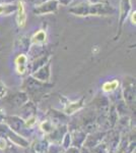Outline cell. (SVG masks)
Instances as JSON below:
<instances>
[{"mask_svg":"<svg viewBox=\"0 0 136 153\" xmlns=\"http://www.w3.org/2000/svg\"><path fill=\"white\" fill-rule=\"evenodd\" d=\"M16 11H17V16H16L17 25H18V27H21V28H24L26 24V8H24V4L23 1L17 2Z\"/></svg>","mask_w":136,"mask_h":153,"instance_id":"obj_3","label":"cell"},{"mask_svg":"<svg viewBox=\"0 0 136 153\" xmlns=\"http://www.w3.org/2000/svg\"><path fill=\"white\" fill-rule=\"evenodd\" d=\"M88 8H90V4L80 3L70 8L69 11L75 16H88Z\"/></svg>","mask_w":136,"mask_h":153,"instance_id":"obj_6","label":"cell"},{"mask_svg":"<svg viewBox=\"0 0 136 153\" xmlns=\"http://www.w3.org/2000/svg\"><path fill=\"white\" fill-rule=\"evenodd\" d=\"M118 85H119V83H118V81H116V80L111 81V82H107V83L104 84L103 90L105 91V92H112V91H114L118 87Z\"/></svg>","mask_w":136,"mask_h":153,"instance_id":"obj_10","label":"cell"},{"mask_svg":"<svg viewBox=\"0 0 136 153\" xmlns=\"http://www.w3.org/2000/svg\"><path fill=\"white\" fill-rule=\"evenodd\" d=\"M5 92H6V87L0 82V98H2L5 95Z\"/></svg>","mask_w":136,"mask_h":153,"instance_id":"obj_11","label":"cell"},{"mask_svg":"<svg viewBox=\"0 0 136 153\" xmlns=\"http://www.w3.org/2000/svg\"><path fill=\"white\" fill-rule=\"evenodd\" d=\"M68 1H69V2H70V0H68Z\"/></svg>","mask_w":136,"mask_h":153,"instance_id":"obj_15","label":"cell"},{"mask_svg":"<svg viewBox=\"0 0 136 153\" xmlns=\"http://www.w3.org/2000/svg\"><path fill=\"white\" fill-rule=\"evenodd\" d=\"M46 38H47L46 32L43 31V30H40V31L35 33V35L33 36V38H32V43L33 44H43V43H45Z\"/></svg>","mask_w":136,"mask_h":153,"instance_id":"obj_9","label":"cell"},{"mask_svg":"<svg viewBox=\"0 0 136 153\" xmlns=\"http://www.w3.org/2000/svg\"><path fill=\"white\" fill-rule=\"evenodd\" d=\"M14 11H16L14 3H0V16H9Z\"/></svg>","mask_w":136,"mask_h":153,"instance_id":"obj_7","label":"cell"},{"mask_svg":"<svg viewBox=\"0 0 136 153\" xmlns=\"http://www.w3.org/2000/svg\"><path fill=\"white\" fill-rule=\"evenodd\" d=\"M131 8V2L130 0H121L120 4V24L122 25L127 18L129 10Z\"/></svg>","mask_w":136,"mask_h":153,"instance_id":"obj_5","label":"cell"},{"mask_svg":"<svg viewBox=\"0 0 136 153\" xmlns=\"http://www.w3.org/2000/svg\"><path fill=\"white\" fill-rule=\"evenodd\" d=\"M34 78L41 82L48 81L50 79V63H47L46 65H43L41 68H39L38 71L34 74Z\"/></svg>","mask_w":136,"mask_h":153,"instance_id":"obj_4","label":"cell"},{"mask_svg":"<svg viewBox=\"0 0 136 153\" xmlns=\"http://www.w3.org/2000/svg\"><path fill=\"white\" fill-rule=\"evenodd\" d=\"M29 1H31L32 3L36 4V5H39V4H42L44 3L45 1H47V0H29Z\"/></svg>","mask_w":136,"mask_h":153,"instance_id":"obj_13","label":"cell"},{"mask_svg":"<svg viewBox=\"0 0 136 153\" xmlns=\"http://www.w3.org/2000/svg\"><path fill=\"white\" fill-rule=\"evenodd\" d=\"M26 60H28V58H26V56L24 55V54L18 55L15 59L16 70H17V71H18V74H21V75H23V74H24V71H26Z\"/></svg>","mask_w":136,"mask_h":153,"instance_id":"obj_8","label":"cell"},{"mask_svg":"<svg viewBox=\"0 0 136 153\" xmlns=\"http://www.w3.org/2000/svg\"><path fill=\"white\" fill-rule=\"evenodd\" d=\"M130 21H131V24L134 25L135 26V23H136V11H132L130 14Z\"/></svg>","mask_w":136,"mask_h":153,"instance_id":"obj_12","label":"cell"},{"mask_svg":"<svg viewBox=\"0 0 136 153\" xmlns=\"http://www.w3.org/2000/svg\"><path fill=\"white\" fill-rule=\"evenodd\" d=\"M3 1V3H13L15 0H2Z\"/></svg>","mask_w":136,"mask_h":153,"instance_id":"obj_14","label":"cell"},{"mask_svg":"<svg viewBox=\"0 0 136 153\" xmlns=\"http://www.w3.org/2000/svg\"><path fill=\"white\" fill-rule=\"evenodd\" d=\"M59 4V0H47L44 3L36 5L37 7L34 9V12L37 14H46L51 13L57 10Z\"/></svg>","mask_w":136,"mask_h":153,"instance_id":"obj_1","label":"cell"},{"mask_svg":"<svg viewBox=\"0 0 136 153\" xmlns=\"http://www.w3.org/2000/svg\"><path fill=\"white\" fill-rule=\"evenodd\" d=\"M114 12V9L111 6L106 5L103 3H96L90 5L88 8V16H101V14H107Z\"/></svg>","mask_w":136,"mask_h":153,"instance_id":"obj_2","label":"cell"}]
</instances>
